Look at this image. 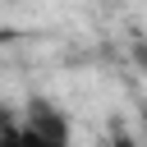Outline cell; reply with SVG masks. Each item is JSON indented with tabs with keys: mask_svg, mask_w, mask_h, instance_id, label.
Masks as SVG:
<instances>
[{
	"mask_svg": "<svg viewBox=\"0 0 147 147\" xmlns=\"http://www.w3.org/2000/svg\"><path fill=\"white\" fill-rule=\"evenodd\" d=\"M18 124H23L28 147H69V119H64V110H55L46 96H32L28 110L18 115Z\"/></svg>",
	"mask_w": 147,
	"mask_h": 147,
	"instance_id": "6da1fadb",
	"label": "cell"
},
{
	"mask_svg": "<svg viewBox=\"0 0 147 147\" xmlns=\"http://www.w3.org/2000/svg\"><path fill=\"white\" fill-rule=\"evenodd\" d=\"M0 147H28V138H23V124H18L14 115H5V124H0Z\"/></svg>",
	"mask_w": 147,
	"mask_h": 147,
	"instance_id": "7a4b0ae2",
	"label": "cell"
},
{
	"mask_svg": "<svg viewBox=\"0 0 147 147\" xmlns=\"http://www.w3.org/2000/svg\"><path fill=\"white\" fill-rule=\"evenodd\" d=\"M106 147H142V142H138L133 133H124V129H115V133L106 138Z\"/></svg>",
	"mask_w": 147,
	"mask_h": 147,
	"instance_id": "3957f363",
	"label": "cell"
},
{
	"mask_svg": "<svg viewBox=\"0 0 147 147\" xmlns=\"http://www.w3.org/2000/svg\"><path fill=\"white\" fill-rule=\"evenodd\" d=\"M142 124H147V110H142Z\"/></svg>",
	"mask_w": 147,
	"mask_h": 147,
	"instance_id": "277c9868",
	"label": "cell"
}]
</instances>
